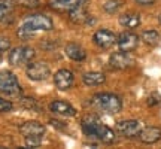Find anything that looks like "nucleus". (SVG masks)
Wrapping results in <instances>:
<instances>
[{"instance_id": "f257e3e1", "label": "nucleus", "mask_w": 161, "mask_h": 149, "mask_svg": "<svg viewBox=\"0 0 161 149\" xmlns=\"http://www.w3.org/2000/svg\"><path fill=\"white\" fill-rule=\"evenodd\" d=\"M54 29V23L48 15L43 14H31L29 17H25L21 21L19 27L17 30L18 37L27 40L31 36H35L37 31H49Z\"/></svg>"}, {"instance_id": "f03ea898", "label": "nucleus", "mask_w": 161, "mask_h": 149, "mask_svg": "<svg viewBox=\"0 0 161 149\" xmlns=\"http://www.w3.org/2000/svg\"><path fill=\"white\" fill-rule=\"evenodd\" d=\"M82 128L85 134L88 136H92V137H97L98 140H102L104 143H112L115 140V134L110 130L109 127L103 125L98 118H96L94 115H88L84 118L82 121Z\"/></svg>"}, {"instance_id": "7ed1b4c3", "label": "nucleus", "mask_w": 161, "mask_h": 149, "mask_svg": "<svg viewBox=\"0 0 161 149\" xmlns=\"http://www.w3.org/2000/svg\"><path fill=\"white\" fill-rule=\"evenodd\" d=\"M91 103L104 113H118L122 109L121 98L112 92H98L92 97Z\"/></svg>"}, {"instance_id": "20e7f679", "label": "nucleus", "mask_w": 161, "mask_h": 149, "mask_svg": "<svg viewBox=\"0 0 161 149\" xmlns=\"http://www.w3.org/2000/svg\"><path fill=\"white\" fill-rule=\"evenodd\" d=\"M19 131L24 136L27 145L30 146H39L42 143V137L45 134V125H42L37 121H27L19 127Z\"/></svg>"}, {"instance_id": "39448f33", "label": "nucleus", "mask_w": 161, "mask_h": 149, "mask_svg": "<svg viewBox=\"0 0 161 149\" xmlns=\"http://www.w3.org/2000/svg\"><path fill=\"white\" fill-rule=\"evenodd\" d=\"M0 94H5L8 97H17L21 94V85L17 76L9 70L0 72Z\"/></svg>"}, {"instance_id": "423d86ee", "label": "nucleus", "mask_w": 161, "mask_h": 149, "mask_svg": "<svg viewBox=\"0 0 161 149\" xmlns=\"http://www.w3.org/2000/svg\"><path fill=\"white\" fill-rule=\"evenodd\" d=\"M35 49L33 48H30V46H17V48H14L11 52H9V63L12 66H24V64H30L33 61V58H35Z\"/></svg>"}, {"instance_id": "0eeeda50", "label": "nucleus", "mask_w": 161, "mask_h": 149, "mask_svg": "<svg viewBox=\"0 0 161 149\" xmlns=\"http://www.w3.org/2000/svg\"><path fill=\"white\" fill-rule=\"evenodd\" d=\"M27 76L29 79L31 80H45L49 78L51 74V69L49 66L45 63V61H31V63L27 66Z\"/></svg>"}, {"instance_id": "6e6552de", "label": "nucleus", "mask_w": 161, "mask_h": 149, "mask_svg": "<svg viewBox=\"0 0 161 149\" xmlns=\"http://www.w3.org/2000/svg\"><path fill=\"white\" fill-rule=\"evenodd\" d=\"M86 2L88 0H49L48 6L52 11L60 12V14H70L78 8L86 6Z\"/></svg>"}, {"instance_id": "1a4fd4ad", "label": "nucleus", "mask_w": 161, "mask_h": 149, "mask_svg": "<svg viewBox=\"0 0 161 149\" xmlns=\"http://www.w3.org/2000/svg\"><path fill=\"white\" fill-rule=\"evenodd\" d=\"M116 131L124 137H134L142 131V124L137 119H124L116 122Z\"/></svg>"}, {"instance_id": "9d476101", "label": "nucleus", "mask_w": 161, "mask_h": 149, "mask_svg": "<svg viewBox=\"0 0 161 149\" xmlns=\"http://www.w3.org/2000/svg\"><path fill=\"white\" fill-rule=\"evenodd\" d=\"M92 40L94 43L102 48V49H109L110 46H114L116 43V36L114 31L110 30H106V29H102V30H97L94 36H92Z\"/></svg>"}, {"instance_id": "9b49d317", "label": "nucleus", "mask_w": 161, "mask_h": 149, "mask_svg": "<svg viewBox=\"0 0 161 149\" xmlns=\"http://www.w3.org/2000/svg\"><path fill=\"white\" fill-rule=\"evenodd\" d=\"M116 45L122 52H131L139 45V36L131 31H124L116 37Z\"/></svg>"}, {"instance_id": "f8f14e48", "label": "nucleus", "mask_w": 161, "mask_h": 149, "mask_svg": "<svg viewBox=\"0 0 161 149\" xmlns=\"http://www.w3.org/2000/svg\"><path fill=\"white\" fill-rule=\"evenodd\" d=\"M54 84H55V86L58 90L66 91V90H69V88L73 86L75 76H73V73L69 69H60L57 73L54 74Z\"/></svg>"}, {"instance_id": "ddd939ff", "label": "nucleus", "mask_w": 161, "mask_h": 149, "mask_svg": "<svg viewBox=\"0 0 161 149\" xmlns=\"http://www.w3.org/2000/svg\"><path fill=\"white\" fill-rule=\"evenodd\" d=\"M109 64L110 67H114V69H127V67H130V66L134 64V58L131 57L130 52L118 51L110 55Z\"/></svg>"}, {"instance_id": "4468645a", "label": "nucleus", "mask_w": 161, "mask_h": 149, "mask_svg": "<svg viewBox=\"0 0 161 149\" xmlns=\"http://www.w3.org/2000/svg\"><path fill=\"white\" fill-rule=\"evenodd\" d=\"M15 0H0V23L12 24L15 18Z\"/></svg>"}, {"instance_id": "2eb2a0df", "label": "nucleus", "mask_w": 161, "mask_h": 149, "mask_svg": "<svg viewBox=\"0 0 161 149\" xmlns=\"http://www.w3.org/2000/svg\"><path fill=\"white\" fill-rule=\"evenodd\" d=\"M49 110L55 115H61V116H75L76 109L67 102L63 100H54L49 103Z\"/></svg>"}, {"instance_id": "dca6fc26", "label": "nucleus", "mask_w": 161, "mask_h": 149, "mask_svg": "<svg viewBox=\"0 0 161 149\" xmlns=\"http://www.w3.org/2000/svg\"><path fill=\"white\" fill-rule=\"evenodd\" d=\"M139 139L143 143H155L161 139V128L160 127H145L142 131L139 133Z\"/></svg>"}, {"instance_id": "f3484780", "label": "nucleus", "mask_w": 161, "mask_h": 149, "mask_svg": "<svg viewBox=\"0 0 161 149\" xmlns=\"http://www.w3.org/2000/svg\"><path fill=\"white\" fill-rule=\"evenodd\" d=\"M64 54L73 61H84L86 58V51L78 43H67L64 48Z\"/></svg>"}, {"instance_id": "a211bd4d", "label": "nucleus", "mask_w": 161, "mask_h": 149, "mask_svg": "<svg viewBox=\"0 0 161 149\" xmlns=\"http://www.w3.org/2000/svg\"><path fill=\"white\" fill-rule=\"evenodd\" d=\"M119 24L125 29L133 30L140 25V17L134 12H127V14H122L119 17Z\"/></svg>"}, {"instance_id": "6ab92c4d", "label": "nucleus", "mask_w": 161, "mask_h": 149, "mask_svg": "<svg viewBox=\"0 0 161 149\" xmlns=\"http://www.w3.org/2000/svg\"><path fill=\"white\" fill-rule=\"evenodd\" d=\"M82 80L88 86H98V85H102V84H104L106 76L102 72H86L82 76Z\"/></svg>"}, {"instance_id": "aec40b11", "label": "nucleus", "mask_w": 161, "mask_h": 149, "mask_svg": "<svg viewBox=\"0 0 161 149\" xmlns=\"http://www.w3.org/2000/svg\"><path fill=\"white\" fill-rule=\"evenodd\" d=\"M69 18H70V21L75 23V24L91 23L90 15H88V11H86V6H82V8H78V9H75V11H72L69 14Z\"/></svg>"}, {"instance_id": "412c9836", "label": "nucleus", "mask_w": 161, "mask_h": 149, "mask_svg": "<svg viewBox=\"0 0 161 149\" xmlns=\"http://www.w3.org/2000/svg\"><path fill=\"white\" fill-rule=\"evenodd\" d=\"M140 37H142V40H143L146 45H149V46L158 45V43H160V39H161L160 33H158L157 30H145Z\"/></svg>"}, {"instance_id": "4be33fe9", "label": "nucleus", "mask_w": 161, "mask_h": 149, "mask_svg": "<svg viewBox=\"0 0 161 149\" xmlns=\"http://www.w3.org/2000/svg\"><path fill=\"white\" fill-rule=\"evenodd\" d=\"M121 5H122L121 0H108V2H104L103 9H104V12H108V14H115L121 8Z\"/></svg>"}, {"instance_id": "5701e85b", "label": "nucleus", "mask_w": 161, "mask_h": 149, "mask_svg": "<svg viewBox=\"0 0 161 149\" xmlns=\"http://www.w3.org/2000/svg\"><path fill=\"white\" fill-rule=\"evenodd\" d=\"M18 3L27 9H36L40 6V0H18Z\"/></svg>"}, {"instance_id": "b1692460", "label": "nucleus", "mask_w": 161, "mask_h": 149, "mask_svg": "<svg viewBox=\"0 0 161 149\" xmlns=\"http://www.w3.org/2000/svg\"><path fill=\"white\" fill-rule=\"evenodd\" d=\"M9 48H11V40L5 37V36H0V54L8 51Z\"/></svg>"}, {"instance_id": "393cba45", "label": "nucleus", "mask_w": 161, "mask_h": 149, "mask_svg": "<svg viewBox=\"0 0 161 149\" xmlns=\"http://www.w3.org/2000/svg\"><path fill=\"white\" fill-rule=\"evenodd\" d=\"M11 109H12V103H11V102L0 97V113H2V112H9Z\"/></svg>"}, {"instance_id": "a878e982", "label": "nucleus", "mask_w": 161, "mask_h": 149, "mask_svg": "<svg viewBox=\"0 0 161 149\" xmlns=\"http://www.w3.org/2000/svg\"><path fill=\"white\" fill-rule=\"evenodd\" d=\"M155 0H136V3H139V5H143V6H146V5H152Z\"/></svg>"}, {"instance_id": "bb28decb", "label": "nucleus", "mask_w": 161, "mask_h": 149, "mask_svg": "<svg viewBox=\"0 0 161 149\" xmlns=\"http://www.w3.org/2000/svg\"><path fill=\"white\" fill-rule=\"evenodd\" d=\"M158 19H160V23H161V15H160V17H158Z\"/></svg>"}, {"instance_id": "cd10ccee", "label": "nucleus", "mask_w": 161, "mask_h": 149, "mask_svg": "<svg viewBox=\"0 0 161 149\" xmlns=\"http://www.w3.org/2000/svg\"><path fill=\"white\" fill-rule=\"evenodd\" d=\"M19 149H30V148H19Z\"/></svg>"}, {"instance_id": "c85d7f7f", "label": "nucleus", "mask_w": 161, "mask_h": 149, "mask_svg": "<svg viewBox=\"0 0 161 149\" xmlns=\"http://www.w3.org/2000/svg\"><path fill=\"white\" fill-rule=\"evenodd\" d=\"M0 149H6V148H3V146H0Z\"/></svg>"}]
</instances>
